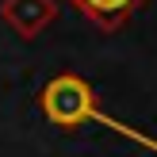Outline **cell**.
I'll return each instance as SVG.
<instances>
[{"label":"cell","mask_w":157,"mask_h":157,"mask_svg":"<svg viewBox=\"0 0 157 157\" xmlns=\"http://www.w3.org/2000/svg\"><path fill=\"white\" fill-rule=\"evenodd\" d=\"M0 19L15 38L31 42L58 19V0H0Z\"/></svg>","instance_id":"cell-2"},{"label":"cell","mask_w":157,"mask_h":157,"mask_svg":"<svg viewBox=\"0 0 157 157\" xmlns=\"http://www.w3.org/2000/svg\"><path fill=\"white\" fill-rule=\"evenodd\" d=\"M96 107H100V100L81 73H58L38 88V111H42V119L50 127L77 130L88 123V115Z\"/></svg>","instance_id":"cell-1"},{"label":"cell","mask_w":157,"mask_h":157,"mask_svg":"<svg viewBox=\"0 0 157 157\" xmlns=\"http://www.w3.org/2000/svg\"><path fill=\"white\" fill-rule=\"evenodd\" d=\"M65 4L77 8V12H81L96 31L115 35V31H123L130 19H134V12H138V8H146L150 0H65Z\"/></svg>","instance_id":"cell-3"}]
</instances>
